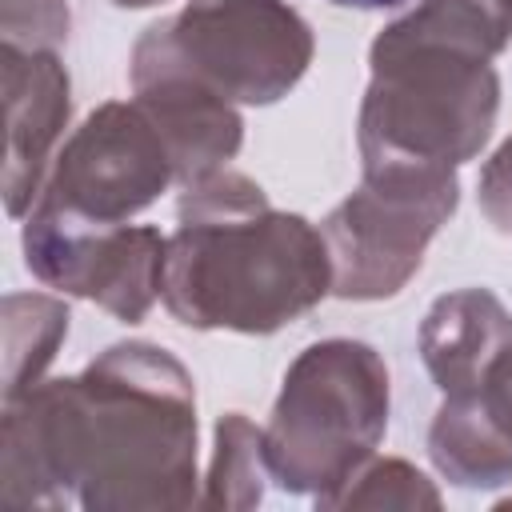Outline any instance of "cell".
<instances>
[{"label":"cell","mask_w":512,"mask_h":512,"mask_svg":"<svg viewBox=\"0 0 512 512\" xmlns=\"http://www.w3.org/2000/svg\"><path fill=\"white\" fill-rule=\"evenodd\" d=\"M116 4H128V8H144V4H156V0H116Z\"/></svg>","instance_id":"cell-14"},{"label":"cell","mask_w":512,"mask_h":512,"mask_svg":"<svg viewBox=\"0 0 512 512\" xmlns=\"http://www.w3.org/2000/svg\"><path fill=\"white\" fill-rule=\"evenodd\" d=\"M340 8H360V12H384V8H400L408 0H332Z\"/></svg>","instance_id":"cell-13"},{"label":"cell","mask_w":512,"mask_h":512,"mask_svg":"<svg viewBox=\"0 0 512 512\" xmlns=\"http://www.w3.org/2000/svg\"><path fill=\"white\" fill-rule=\"evenodd\" d=\"M464 396H472L476 408L488 416V424L512 444V344H504L492 356V364L484 368L480 384L472 392H464Z\"/></svg>","instance_id":"cell-11"},{"label":"cell","mask_w":512,"mask_h":512,"mask_svg":"<svg viewBox=\"0 0 512 512\" xmlns=\"http://www.w3.org/2000/svg\"><path fill=\"white\" fill-rule=\"evenodd\" d=\"M492 4H496V8H504V12L512 16V0H492Z\"/></svg>","instance_id":"cell-15"},{"label":"cell","mask_w":512,"mask_h":512,"mask_svg":"<svg viewBox=\"0 0 512 512\" xmlns=\"http://www.w3.org/2000/svg\"><path fill=\"white\" fill-rule=\"evenodd\" d=\"M192 380L152 344H116L84 376L8 400L4 496L20 480L84 484V504H140L136 484L160 480L184 504L192 480Z\"/></svg>","instance_id":"cell-1"},{"label":"cell","mask_w":512,"mask_h":512,"mask_svg":"<svg viewBox=\"0 0 512 512\" xmlns=\"http://www.w3.org/2000/svg\"><path fill=\"white\" fill-rule=\"evenodd\" d=\"M452 208L456 180L448 168H364V188L324 224L336 296L376 300L400 292Z\"/></svg>","instance_id":"cell-6"},{"label":"cell","mask_w":512,"mask_h":512,"mask_svg":"<svg viewBox=\"0 0 512 512\" xmlns=\"http://www.w3.org/2000/svg\"><path fill=\"white\" fill-rule=\"evenodd\" d=\"M480 200H484L488 220H492L500 232H512V140H508V144L496 152V160L488 164L484 184H480Z\"/></svg>","instance_id":"cell-12"},{"label":"cell","mask_w":512,"mask_h":512,"mask_svg":"<svg viewBox=\"0 0 512 512\" xmlns=\"http://www.w3.org/2000/svg\"><path fill=\"white\" fill-rule=\"evenodd\" d=\"M512 340V316L492 292H456L440 296L424 320L420 344L428 372L448 396H464L480 384L492 356Z\"/></svg>","instance_id":"cell-10"},{"label":"cell","mask_w":512,"mask_h":512,"mask_svg":"<svg viewBox=\"0 0 512 512\" xmlns=\"http://www.w3.org/2000/svg\"><path fill=\"white\" fill-rule=\"evenodd\" d=\"M384 420L388 372L376 352L356 340L312 344L284 376L264 440L268 468L292 492L340 484L372 452Z\"/></svg>","instance_id":"cell-4"},{"label":"cell","mask_w":512,"mask_h":512,"mask_svg":"<svg viewBox=\"0 0 512 512\" xmlns=\"http://www.w3.org/2000/svg\"><path fill=\"white\" fill-rule=\"evenodd\" d=\"M28 268L64 292L100 300L120 320H140L164 288V252L156 228L88 224L64 212L32 208L24 228Z\"/></svg>","instance_id":"cell-8"},{"label":"cell","mask_w":512,"mask_h":512,"mask_svg":"<svg viewBox=\"0 0 512 512\" xmlns=\"http://www.w3.org/2000/svg\"><path fill=\"white\" fill-rule=\"evenodd\" d=\"M176 172L172 148L144 104H104L56 156L52 180L36 208L88 224H116L144 204Z\"/></svg>","instance_id":"cell-7"},{"label":"cell","mask_w":512,"mask_h":512,"mask_svg":"<svg viewBox=\"0 0 512 512\" xmlns=\"http://www.w3.org/2000/svg\"><path fill=\"white\" fill-rule=\"evenodd\" d=\"M512 16L492 0H428L372 44V88L360 112L364 168H452L496 116V72Z\"/></svg>","instance_id":"cell-2"},{"label":"cell","mask_w":512,"mask_h":512,"mask_svg":"<svg viewBox=\"0 0 512 512\" xmlns=\"http://www.w3.org/2000/svg\"><path fill=\"white\" fill-rule=\"evenodd\" d=\"M308 24L280 0H188L136 44L132 84L184 76L224 100L268 104L308 68Z\"/></svg>","instance_id":"cell-5"},{"label":"cell","mask_w":512,"mask_h":512,"mask_svg":"<svg viewBox=\"0 0 512 512\" xmlns=\"http://www.w3.org/2000/svg\"><path fill=\"white\" fill-rule=\"evenodd\" d=\"M8 88V208L20 216L40 192L48 148L68 120V76L52 48L4 44Z\"/></svg>","instance_id":"cell-9"},{"label":"cell","mask_w":512,"mask_h":512,"mask_svg":"<svg viewBox=\"0 0 512 512\" xmlns=\"http://www.w3.org/2000/svg\"><path fill=\"white\" fill-rule=\"evenodd\" d=\"M328 284L324 236L300 216L272 212L252 180L220 172L188 188L160 288L184 324L272 332L308 312Z\"/></svg>","instance_id":"cell-3"}]
</instances>
